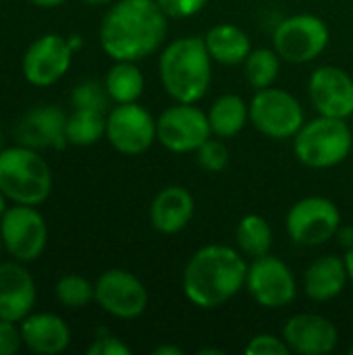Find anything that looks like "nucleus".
Here are the masks:
<instances>
[{"label": "nucleus", "instance_id": "nucleus-1", "mask_svg": "<svg viewBox=\"0 0 353 355\" xmlns=\"http://www.w3.org/2000/svg\"><path fill=\"white\" fill-rule=\"evenodd\" d=\"M169 33V17L156 0H119L100 23V46L112 60H141Z\"/></svg>", "mask_w": 353, "mask_h": 355}, {"label": "nucleus", "instance_id": "nucleus-2", "mask_svg": "<svg viewBox=\"0 0 353 355\" xmlns=\"http://www.w3.org/2000/svg\"><path fill=\"white\" fill-rule=\"evenodd\" d=\"M248 279V264L243 256L229 245H204L200 248L183 270L185 297L202 308L214 310L233 300Z\"/></svg>", "mask_w": 353, "mask_h": 355}, {"label": "nucleus", "instance_id": "nucleus-3", "mask_svg": "<svg viewBox=\"0 0 353 355\" xmlns=\"http://www.w3.org/2000/svg\"><path fill=\"white\" fill-rule=\"evenodd\" d=\"M158 73L164 92L175 102H200L212 81V56L204 37L173 40L160 54Z\"/></svg>", "mask_w": 353, "mask_h": 355}, {"label": "nucleus", "instance_id": "nucleus-4", "mask_svg": "<svg viewBox=\"0 0 353 355\" xmlns=\"http://www.w3.org/2000/svg\"><path fill=\"white\" fill-rule=\"evenodd\" d=\"M0 189L12 204L40 206L52 193V171L44 156L23 144L0 150Z\"/></svg>", "mask_w": 353, "mask_h": 355}, {"label": "nucleus", "instance_id": "nucleus-5", "mask_svg": "<svg viewBox=\"0 0 353 355\" xmlns=\"http://www.w3.org/2000/svg\"><path fill=\"white\" fill-rule=\"evenodd\" d=\"M353 150V133L345 119L318 116L293 137L295 158L310 168H333L347 160Z\"/></svg>", "mask_w": 353, "mask_h": 355}, {"label": "nucleus", "instance_id": "nucleus-6", "mask_svg": "<svg viewBox=\"0 0 353 355\" xmlns=\"http://www.w3.org/2000/svg\"><path fill=\"white\" fill-rule=\"evenodd\" d=\"M0 237L4 252L23 264L42 258L48 245V225L37 206L12 204L0 218Z\"/></svg>", "mask_w": 353, "mask_h": 355}, {"label": "nucleus", "instance_id": "nucleus-7", "mask_svg": "<svg viewBox=\"0 0 353 355\" xmlns=\"http://www.w3.org/2000/svg\"><path fill=\"white\" fill-rule=\"evenodd\" d=\"M331 40V31L327 23L316 15H291L283 19L275 33H273V46L281 60L291 64H306L318 58Z\"/></svg>", "mask_w": 353, "mask_h": 355}, {"label": "nucleus", "instance_id": "nucleus-8", "mask_svg": "<svg viewBox=\"0 0 353 355\" xmlns=\"http://www.w3.org/2000/svg\"><path fill=\"white\" fill-rule=\"evenodd\" d=\"M250 121L266 137L291 139L304 127V108L293 94L270 85L254 94Z\"/></svg>", "mask_w": 353, "mask_h": 355}, {"label": "nucleus", "instance_id": "nucleus-9", "mask_svg": "<svg viewBox=\"0 0 353 355\" xmlns=\"http://www.w3.org/2000/svg\"><path fill=\"white\" fill-rule=\"evenodd\" d=\"M285 225L293 243L316 248L337 235L341 227V212L333 200L310 196L289 208Z\"/></svg>", "mask_w": 353, "mask_h": 355}, {"label": "nucleus", "instance_id": "nucleus-10", "mask_svg": "<svg viewBox=\"0 0 353 355\" xmlns=\"http://www.w3.org/2000/svg\"><path fill=\"white\" fill-rule=\"evenodd\" d=\"M246 289L254 302L268 310L289 306L298 295V281L291 268L277 256L264 254L248 264Z\"/></svg>", "mask_w": 353, "mask_h": 355}, {"label": "nucleus", "instance_id": "nucleus-11", "mask_svg": "<svg viewBox=\"0 0 353 355\" xmlns=\"http://www.w3.org/2000/svg\"><path fill=\"white\" fill-rule=\"evenodd\" d=\"M73 52L75 50L69 44V37L44 33L27 46L21 58V73L29 85L50 87L69 73Z\"/></svg>", "mask_w": 353, "mask_h": 355}, {"label": "nucleus", "instance_id": "nucleus-12", "mask_svg": "<svg viewBox=\"0 0 353 355\" xmlns=\"http://www.w3.org/2000/svg\"><path fill=\"white\" fill-rule=\"evenodd\" d=\"M210 135L208 114L196 104L177 102L156 119L158 141L175 154L196 152Z\"/></svg>", "mask_w": 353, "mask_h": 355}, {"label": "nucleus", "instance_id": "nucleus-13", "mask_svg": "<svg viewBox=\"0 0 353 355\" xmlns=\"http://www.w3.org/2000/svg\"><path fill=\"white\" fill-rule=\"evenodd\" d=\"M106 139L119 154L139 156L158 139L156 119L137 102L117 104L106 114Z\"/></svg>", "mask_w": 353, "mask_h": 355}, {"label": "nucleus", "instance_id": "nucleus-14", "mask_svg": "<svg viewBox=\"0 0 353 355\" xmlns=\"http://www.w3.org/2000/svg\"><path fill=\"white\" fill-rule=\"evenodd\" d=\"M94 302L110 316L121 320H133L148 308V289L144 283L123 268H110L102 272L94 283Z\"/></svg>", "mask_w": 353, "mask_h": 355}, {"label": "nucleus", "instance_id": "nucleus-15", "mask_svg": "<svg viewBox=\"0 0 353 355\" xmlns=\"http://www.w3.org/2000/svg\"><path fill=\"white\" fill-rule=\"evenodd\" d=\"M308 94L322 116L347 121L353 114V79L339 67H318L308 79Z\"/></svg>", "mask_w": 353, "mask_h": 355}, {"label": "nucleus", "instance_id": "nucleus-16", "mask_svg": "<svg viewBox=\"0 0 353 355\" xmlns=\"http://www.w3.org/2000/svg\"><path fill=\"white\" fill-rule=\"evenodd\" d=\"M15 135L19 144L33 150H62L64 146H69L67 114L54 104H40L19 119Z\"/></svg>", "mask_w": 353, "mask_h": 355}, {"label": "nucleus", "instance_id": "nucleus-17", "mask_svg": "<svg viewBox=\"0 0 353 355\" xmlns=\"http://www.w3.org/2000/svg\"><path fill=\"white\" fill-rule=\"evenodd\" d=\"M283 339L291 354L327 355L339 343L337 327L320 314H295L283 327Z\"/></svg>", "mask_w": 353, "mask_h": 355}, {"label": "nucleus", "instance_id": "nucleus-18", "mask_svg": "<svg viewBox=\"0 0 353 355\" xmlns=\"http://www.w3.org/2000/svg\"><path fill=\"white\" fill-rule=\"evenodd\" d=\"M37 300L31 272L23 262H0V320L21 322L27 318Z\"/></svg>", "mask_w": 353, "mask_h": 355}, {"label": "nucleus", "instance_id": "nucleus-19", "mask_svg": "<svg viewBox=\"0 0 353 355\" xmlns=\"http://www.w3.org/2000/svg\"><path fill=\"white\" fill-rule=\"evenodd\" d=\"M23 345L37 355H56L67 352L71 345V329L69 324L52 314V312H40L29 314L19 322Z\"/></svg>", "mask_w": 353, "mask_h": 355}, {"label": "nucleus", "instance_id": "nucleus-20", "mask_svg": "<svg viewBox=\"0 0 353 355\" xmlns=\"http://www.w3.org/2000/svg\"><path fill=\"white\" fill-rule=\"evenodd\" d=\"M193 216V196L183 185H169L150 204V223L162 235L183 231Z\"/></svg>", "mask_w": 353, "mask_h": 355}, {"label": "nucleus", "instance_id": "nucleus-21", "mask_svg": "<svg viewBox=\"0 0 353 355\" xmlns=\"http://www.w3.org/2000/svg\"><path fill=\"white\" fill-rule=\"evenodd\" d=\"M350 281L343 258L320 256L304 272V291L312 302H329L343 293Z\"/></svg>", "mask_w": 353, "mask_h": 355}, {"label": "nucleus", "instance_id": "nucleus-22", "mask_svg": "<svg viewBox=\"0 0 353 355\" xmlns=\"http://www.w3.org/2000/svg\"><path fill=\"white\" fill-rule=\"evenodd\" d=\"M204 42L212 60L229 67L243 64V60L252 52L250 35L233 23H218L210 27L208 33L204 35Z\"/></svg>", "mask_w": 353, "mask_h": 355}, {"label": "nucleus", "instance_id": "nucleus-23", "mask_svg": "<svg viewBox=\"0 0 353 355\" xmlns=\"http://www.w3.org/2000/svg\"><path fill=\"white\" fill-rule=\"evenodd\" d=\"M208 121L212 135L221 139L235 137L250 123V104L237 94H225L210 106Z\"/></svg>", "mask_w": 353, "mask_h": 355}, {"label": "nucleus", "instance_id": "nucleus-24", "mask_svg": "<svg viewBox=\"0 0 353 355\" xmlns=\"http://www.w3.org/2000/svg\"><path fill=\"white\" fill-rule=\"evenodd\" d=\"M104 85L114 104H129L139 100L146 81L133 60H114V64L106 73Z\"/></svg>", "mask_w": 353, "mask_h": 355}, {"label": "nucleus", "instance_id": "nucleus-25", "mask_svg": "<svg viewBox=\"0 0 353 355\" xmlns=\"http://www.w3.org/2000/svg\"><path fill=\"white\" fill-rule=\"evenodd\" d=\"M106 137V114L102 110L75 108L67 116V141L77 148H87Z\"/></svg>", "mask_w": 353, "mask_h": 355}, {"label": "nucleus", "instance_id": "nucleus-26", "mask_svg": "<svg viewBox=\"0 0 353 355\" xmlns=\"http://www.w3.org/2000/svg\"><path fill=\"white\" fill-rule=\"evenodd\" d=\"M235 241L243 256L260 258L273 248V229L268 220L260 214H248L239 220L235 231Z\"/></svg>", "mask_w": 353, "mask_h": 355}, {"label": "nucleus", "instance_id": "nucleus-27", "mask_svg": "<svg viewBox=\"0 0 353 355\" xmlns=\"http://www.w3.org/2000/svg\"><path fill=\"white\" fill-rule=\"evenodd\" d=\"M281 71V56L277 54V50L273 48H258L252 50L250 56L243 60V75L246 81L254 87V89H264L270 87Z\"/></svg>", "mask_w": 353, "mask_h": 355}, {"label": "nucleus", "instance_id": "nucleus-28", "mask_svg": "<svg viewBox=\"0 0 353 355\" xmlns=\"http://www.w3.org/2000/svg\"><path fill=\"white\" fill-rule=\"evenodd\" d=\"M54 297L67 310H83L96 297L94 283L81 275H64L54 285Z\"/></svg>", "mask_w": 353, "mask_h": 355}, {"label": "nucleus", "instance_id": "nucleus-29", "mask_svg": "<svg viewBox=\"0 0 353 355\" xmlns=\"http://www.w3.org/2000/svg\"><path fill=\"white\" fill-rule=\"evenodd\" d=\"M71 102L75 108H89V110H102L106 112L110 96L106 92V85L100 81H83L75 85L71 94Z\"/></svg>", "mask_w": 353, "mask_h": 355}, {"label": "nucleus", "instance_id": "nucleus-30", "mask_svg": "<svg viewBox=\"0 0 353 355\" xmlns=\"http://www.w3.org/2000/svg\"><path fill=\"white\" fill-rule=\"evenodd\" d=\"M193 154H196L198 164L208 173H221L229 164V150L218 137L216 139L208 137Z\"/></svg>", "mask_w": 353, "mask_h": 355}, {"label": "nucleus", "instance_id": "nucleus-31", "mask_svg": "<svg viewBox=\"0 0 353 355\" xmlns=\"http://www.w3.org/2000/svg\"><path fill=\"white\" fill-rule=\"evenodd\" d=\"M246 354L250 355H289L291 349L285 343V339H279L275 335H256L246 347Z\"/></svg>", "mask_w": 353, "mask_h": 355}, {"label": "nucleus", "instance_id": "nucleus-32", "mask_svg": "<svg viewBox=\"0 0 353 355\" xmlns=\"http://www.w3.org/2000/svg\"><path fill=\"white\" fill-rule=\"evenodd\" d=\"M169 19H187L198 15L208 0H156Z\"/></svg>", "mask_w": 353, "mask_h": 355}, {"label": "nucleus", "instance_id": "nucleus-33", "mask_svg": "<svg viewBox=\"0 0 353 355\" xmlns=\"http://www.w3.org/2000/svg\"><path fill=\"white\" fill-rule=\"evenodd\" d=\"M21 347L25 345H23L19 322L0 320V355H17Z\"/></svg>", "mask_w": 353, "mask_h": 355}, {"label": "nucleus", "instance_id": "nucleus-34", "mask_svg": "<svg viewBox=\"0 0 353 355\" xmlns=\"http://www.w3.org/2000/svg\"><path fill=\"white\" fill-rule=\"evenodd\" d=\"M131 347L127 343H123L119 337L114 335H106L102 331V335H98L94 339V343L87 347V355H129Z\"/></svg>", "mask_w": 353, "mask_h": 355}, {"label": "nucleus", "instance_id": "nucleus-35", "mask_svg": "<svg viewBox=\"0 0 353 355\" xmlns=\"http://www.w3.org/2000/svg\"><path fill=\"white\" fill-rule=\"evenodd\" d=\"M337 237H339V243H341L345 250L353 248V227H339Z\"/></svg>", "mask_w": 353, "mask_h": 355}, {"label": "nucleus", "instance_id": "nucleus-36", "mask_svg": "<svg viewBox=\"0 0 353 355\" xmlns=\"http://www.w3.org/2000/svg\"><path fill=\"white\" fill-rule=\"evenodd\" d=\"M29 2L37 8H56V6L64 4L67 0H29Z\"/></svg>", "mask_w": 353, "mask_h": 355}, {"label": "nucleus", "instance_id": "nucleus-37", "mask_svg": "<svg viewBox=\"0 0 353 355\" xmlns=\"http://www.w3.org/2000/svg\"><path fill=\"white\" fill-rule=\"evenodd\" d=\"M152 355H183V352L179 347H173V345H160L152 352Z\"/></svg>", "mask_w": 353, "mask_h": 355}, {"label": "nucleus", "instance_id": "nucleus-38", "mask_svg": "<svg viewBox=\"0 0 353 355\" xmlns=\"http://www.w3.org/2000/svg\"><path fill=\"white\" fill-rule=\"evenodd\" d=\"M343 260H345V266H347V275H350V281L353 283V248H350V250L345 252Z\"/></svg>", "mask_w": 353, "mask_h": 355}, {"label": "nucleus", "instance_id": "nucleus-39", "mask_svg": "<svg viewBox=\"0 0 353 355\" xmlns=\"http://www.w3.org/2000/svg\"><path fill=\"white\" fill-rule=\"evenodd\" d=\"M6 202H8V198H6V196L2 193V189H0V218H2V214L6 212V208H8Z\"/></svg>", "mask_w": 353, "mask_h": 355}, {"label": "nucleus", "instance_id": "nucleus-40", "mask_svg": "<svg viewBox=\"0 0 353 355\" xmlns=\"http://www.w3.org/2000/svg\"><path fill=\"white\" fill-rule=\"evenodd\" d=\"M81 2H85V4H89V6H106V4H110L112 0H81Z\"/></svg>", "mask_w": 353, "mask_h": 355}, {"label": "nucleus", "instance_id": "nucleus-41", "mask_svg": "<svg viewBox=\"0 0 353 355\" xmlns=\"http://www.w3.org/2000/svg\"><path fill=\"white\" fill-rule=\"evenodd\" d=\"M69 44L73 46V50H79L81 48V37L79 35H71L69 37Z\"/></svg>", "mask_w": 353, "mask_h": 355}, {"label": "nucleus", "instance_id": "nucleus-42", "mask_svg": "<svg viewBox=\"0 0 353 355\" xmlns=\"http://www.w3.org/2000/svg\"><path fill=\"white\" fill-rule=\"evenodd\" d=\"M206 354L223 355V354H225V352H223V349H200V352H198V355H206Z\"/></svg>", "mask_w": 353, "mask_h": 355}, {"label": "nucleus", "instance_id": "nucleus-43", "mask_svg": "<svg viewBox=\"0 0 353 355\" xmlns=\"http://www.w3.org/2000/svg\"><path fill=\"white\" fill-rule=\"evenodd\" d=\"M2 252H4V245H2V237H0V256H2Z\"/></svg>", "mask_w": 353, "mask_h": 355}, {"label": "nucleus", "instance_id": "nucleus-44", "mask_svg": "<svg viewBox=\"0 0 353 355\" xmlns=\"http://www.w3.org/2000/svg\"><path fill=\"white\" fill-rule=\"evenodd\" d=\"M0 150H2V129H0Z\"/></svg>", "mask_w": 353, "mask_h": 355}, {"label": "nucleus", "instance_id": "nucleus-45", "mask_svg": "<svg viewBox=\"0 0 353 355\" xmlns=\"http://www.w3.org/2000/svg\"><path fill=\"white\" fill-rule=\"evenodd\" d=\"M350 355H353V345H352V347H350Z\"/></svg>", "mask_w": 353, "mask_h": 355}, {"label": "nucleus", "instance_id": "nucleus-46", "mask_svg": "<svg viewBox=\"0 0 353 355\" xmlns=\"http://www.w3.org/2000/svg\"><path fill=\"white\" fill-rule=\"evenodd\" d=\"M0 2H2V0H0Z\"/></svg>", "mask_w": 353, "mask_h": 355}]
</instances>
